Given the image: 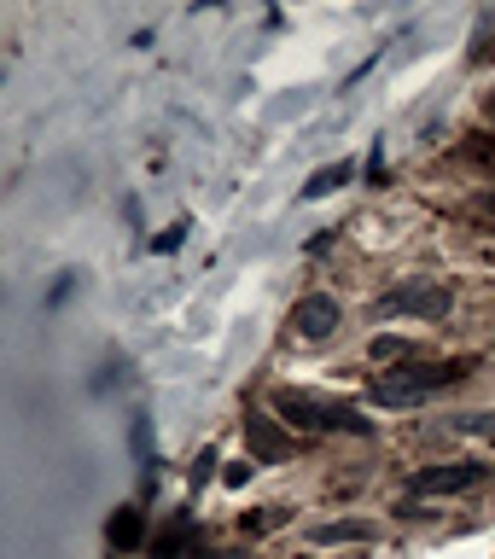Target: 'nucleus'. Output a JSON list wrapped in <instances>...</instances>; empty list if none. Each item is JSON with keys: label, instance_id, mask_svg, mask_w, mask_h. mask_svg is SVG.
<instances>
[{"label": "nucleus", "instance_id": "1", "mask_svg": "<svg viewBox=\"0 0 495 559\" xmlns=\"http://www.w3.org/2000/svg\"><path fill=\"white\" fill-rule=\"evenodd\" d=\"M461 373H466L461 362H402V367H391V373H373V379H367V396H373L379 408H408V402H426V396L449 391Z\"/></svg>", "mask_w": 495, "mask_h": 559}, {"label": "nucleus", "instance_id": "2", "mask_svg": "<svg viewBox=\"0 0 495 559\" xmlns=\"http://www.w3.org/2000/svg\"><path fill=\"white\" fill-rule=\"evenodd\" d=\"M274 414L303 431H350V437L373 431V420H362L350 402H332V396H315V391H280L274 396Z\"/></svg>", "mask_w": 495, "mask_h": 559}, {"label": "nucleus", "instance_id": "3", "mask_svg": "<svg viewBox=\"0 0 495 559\" xmlns=\"http://www.w3.org/2000/svg\"><path fill=\"white\" fill-rule=\"evenodd\" d=\"M478 484H490V466L484 461L420 466V472H408V495H455V490H478Z\"/></svg>", "mask_w": 495, "mask_h": 559}, {"label": "nucleus", "instance_id": "4", "mask_svg": "<svg viewBox=\"0 0 495 559\" xmlns=\"http://www.w3.org/2000/svg\"><path fill=\"white\" fill-rule=\"evenodd\" d=\"M455 309V292L449 286H396V292L379 297V315H420V321H443Z\"/></svg>", "mask_w": 495, "mask_h": 559}, {"label": "nucleus", "instance_id": "5", "mask_svg": "<svg viewBox=\"0 0 495 559\" xmlns=\"http://www.w3.org/2000/svg\"><path fill=\"white\" fill-rule=\"evenodd\" d=\"M286 327L297 332V338H332L338 332V303H332L327 292H309V297H297L292 303V315H286Z\"/></svg>", "mask_w": 495, "mask_h": 559}, {"label": "nucleus", "instance_id": "6", "mask_svg": "<svg viewBox=\"0 0 495 559\" xmlns=\"http://www.w3.org/2000/svg\"><path fill=\"white\" fill-rule=\"evenodd\" d=\"M245 443H251V455H257V461H286V455H292L286 431L274 426L268 414H257V408L245 414Z\"/></svg>", "mask_w": 495, "mask_h": 559}, {"label": "nucleus", "instance_id": "7", "mask_svg": "<svg viewBox=\"0 0 495 559\" xmlns=\"http://www.w3.org/2000/svg\"><path fill=\"white\" fill-rule=\"evenodd\" d=\"M373 536V519H338V525H321L309 542L315 548H338V542H367Z\"/></svg>", "mask_w": 495, "mask_h": 559}, {"label": "nucleus", "instance_id": "8", "mask_svg": "<svg viewBox=\"0 0 495 559\" xmlns=\"http://www.w3.org/2000/svg\"><path fill=\"white\" fill-rule=\"evenodd\" d=\"M344 181H350V164H327V169H315V175H309L303 198H327V193H338Z\"/></svg>", "mask_w": 495, "mask_h": 559}, {"label": "nucleus", "instance_id": "9", "mask_svg": "<svg viewBox=\"0 0 495 559\" xmlns=\"http://www.w3.org/2000/svg\"><path fill=\"white\" fill-rule=\"evenodd\" d=\"M140 536H146V519H140V513H117V519H111V548H134Z\"/></svg>", "mask_w": 495, "mask_h": 559}, {"label": "nucleus", "instance_id": "10", "mask_svg": "<svg viewBox=\"0 0 495 559\" xmlns=\"http://www.w3.org/2000/svg\"><path fill=\"white\" fill-rule=\"evenodd\" d=\"M449 431H461V437H495V414H461Z\"/></svg>", "mask_w": 495, "mask_h": 559}, {"label": "nucleus", "instance_id": "11", "mask_svg": "<svg viewBox=\"0 0 495 559\" xmlns=\"http://www.w3.org/2000/svg\"><path fill=\"white\" fill-rule=\"evenodd\" d=\"M402 350H408L402 338H373V356H379V362H391V356H402Z\"/></svg>", "mask_w": 495, "mask_h": 559}, {"label": "nucleus", "instance_id": "12", "mask_svg": "<svg viewBox=\"0 0 495 559\" xmlns=\"http://www.w3.org/2000/svg\"><path fill=\"white\" fill-rule=\"evenodd\" d=\"M245 478H251V461H233L228 472H222V484H228V490H239V484H245Z\"/></svg>", "mask_w": 495, "mask_h": 559}]
</instances>
